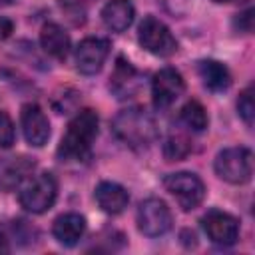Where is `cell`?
Here are the masks:
<instances>
[{
  "instance_id": "6da1fadb",
  "label": "cell",
  "mask_w": 255,
  "mask_h": 255,
  "mask_svg": "<svg viewBox=\"0 0 255 255\" xmlns=\"http://www.w3.org/2000/svg\"><path fill=\"white\" fill-rule=\"evenodd\" d=\"M98 114L90 108L80 110L68 124L66 133L58 145L60 161H86L92 153L94 139L98 135Z\"/></svg>"
},
{
  "instance_id": "7a4b0ae2",
  "label": "cell",
  "mask_w": 255,
  "mask_h": 255,
  "mask_svg": "<svg viewBox=\"0 0 255 255\" xmlns=\"http://www.w3.org/2000/svg\"><path fill=\"white\" fill-rule=\"evenodd\" d=\"M112 131L126 145H129L133 149H139V147H147L149 143L155 141V137L159 133V128H157L155 118L147 110L128 108V110H122L114 118Z\"/></svg>"
},
{
  "instance_id": "3957f363",
  "label": "cell",
  "mask_w": 255,
  "mask_h": 255,
  "mask_svg": "<svg viewBox=\"0 0 255 255\" xmlns=\"http://www.w3.org/2000/svg\"><path fill=\"white\" fill-rule=\"evenodd\" d=\"M213 169L217 177L227 183H233V185L247 183L253 175V153L243 145L225 147L215 155Z\"/></svg>"
},
{
  "instance_id": "277c9868",
  "label": "cell",
  "mask_w": 255,
  "mask_h": 255,
  "mask_svg": "<svg viewBox=\"0 0 255 255\" xmlns=\"http://www.w3.org/2000/svg\"><path fill=\"white\" fill-rule=\"evenodd\" d=\"M56 197H58V181L50 171L38 173L36 177L26 181L18 191L20 205L26 211L38 213V215L46 213L56 203Z\"/></svg>"
},
{
  "instance_id": "5b68a950",
  "label": "cell",
  "mask_w": 255,
  "mask_h": 255,
  "mask_svg": "<svg viewBox=\"0 0 255 255\" xmlns=\"http://www.w3.org/2000/svg\"><path fill=\"white\" fill-rule=\"evenodd\" d=\"M163 187L169 195L175 197L177 205L183 211H191V209L199 207L201 201L205 199V185L191 171H177V173L165 175Z\"/></svg>"
},
{
  "instance_id": "8992f818",
  "label": "cell",
  "mask_w": 255,
  "mask_h": 255,
  "mask_svg": "<svg viewBox=\"0 0 255 255\" xmlns=\"http://www.w3.org/2000/svg\"><path fill=\"white\" fill-rule=\"evenodd\" d=\"M137 40L149 54L159 56V58H167L177 52V40L173 38L171 30L155 16L143 18L137 30Z\"/></svg>"
},
{
  "instance_id": "52a82bcc",
  "label": "cell",
  "mask_w": 255,
  "mask_h": 255,
  "mask_svg": "<svg viewBox=\"0 0 255 255\" xmlns=\"http://www.w3.org/2000/svg\"><path fill=\"white\" fill-rule=\"evenodd\" d=\"M137 229L145 237H159L171 229L173 215L167 203L159 197H147L145 201L139 203L137 213H135Z\"/></svg>"
},
{
  "instance_id": "ba28073f",
  "label": "cell",
  "mask_w": 255,
  "mask_h": 255,
  "mask_svg": "<svg viewBox=\"0 0 255 255\" xmlns=\"http://www.w3.org/2000/svg\"><path fill=\"white\" fill-rule=\"evenodd\" d=\"M201 227L207 239L221 247H231L239 239V221L221 209H209L201 217Z\"/></svg>"
},
{
  "instance_id": "9c48e42d",
  "label": "cell",
  "mask_w": 255,
  "mask_h": 255,
  "mask_svg": "<svg viewBox=\"0 0 255 255\" xmlns=\"http://www.w3.org/2000/svg\"><path fill=\"white\" fill-rule=\"evenodd\" d=\"M185 92L183 76L175 68H161L151 80V100L157 110L169 108Z\"/></svg>"
},
{
  "instance_id": "30bf717a",
  "label": "cell",
  "mask_w": 255,
  "mask_h": 255,
  "mask_svg": "<svg viewBox=\"0 0 255 255\" xmlns=\"http://www.w3.org/2000/svg\"><path fill=\"white\" fill-rule=\"evenodd\" d=\"M108 54H110V42L106 38H98V36L84 38L76 48V68L86 76H94L102 70Z\"/></svg>"
},
{
  "instance_id": "8fae6325",
  "label": "cell",
  "mask_w": 255,
  "mask_h": 255,
  "mask_svg": "<svg viewBox=\"0 0 255 255\" xmlns=\"http://www.w3.org/2000/svg\"><path fill=\"white\" fill-rule=\"evenodd\" d=\"M20 124L24 137L30 145L42 147L50 139V122L38 104H24L20 112Z\"/></svg>"
},
{
  "instance_id": "7c38bea8",
  "label": "cell",
  "mask_w": 255,
  "mask_h": 255,
  "mask_svg": "<svg viewBox=\"0 0 255 255\" xmlns=\"http://www.w3.org/2000/svg\"><path fill=\"white\" fill-rule=\"evenodd\" d=\"M141 86V76L139 72L124 58H118L114 74L110 78V90L114 92V96L118 100H126V98H133L137 94Z\"/></svg>"
},
{
  "instance_id": "4fadbf2b",
  "label": "cell",
  "mask_w": 255,
  "mask_h": 255,
  "mask_svg": "<svg viewBox=\"0 0 255 255\" xmlns=\"http://www.w3.org/2000/svg\"><path fill=\"white\" fill-rule=\"evenodd\" d=\"M34 159L26 155L0 157V189L12 191L14 187H18L34 171Z\"/></svg>"
},
{
  "instance_id": "5bb4252c",
  "label": "cell",
  "mask_w": 255,
  "mask_h": 255,
  "mask_svg": "<svg viewBox=\"0 0 255 255\" xmlns=\"http://www.w3.org/2000/svg\"><path fill=\"white\" fill-rule=\"evenodd\" d=\"M94 197H96L100 209L110 215L122 213L129 203V193L126 191L124 185H120L116 181H100L94 191Z\"/></svg>"
},
{
  "instance_id": "9a60e30c",
  "label": "cell",
  "mask_w": 255,
  "mask_h": 255,
  "mask_svg": "<svg viewBox=\"0 0 255 255\" xmlns=\"http://www.w3.org/2000/svg\"><path fill=\"white\" fill-rule=\"evenodd\" d=\"M52 233H54L58 243H62L66 247H72V245H76L84 237V233H86V219H84V215L74 213V211L62 213L60 217H56V221L52 225Z\"/></svg>"
},
{
  "instance_id": "2e32d148",
  "label": "cell",
  "mask_w": 255,
  "mask_h": 255,
  "mask_svg": "<svg viewBox=\"0 0 255 255\" xmlns=\"http://www.w3.org/2000/svg\"><path fill=\"white\" fill-rule=\"evenodd\" d=\"M135 16L131 0H110L102 8V22L112 32H126Z\"/></svg>"
},
{
  "instance_id": "e0dca14e",
  "label": "cell",
  "mask_w": 255,
  "mask_h": 255,
  "mask_svg": "<svg viewBox=\"0 0 255 255\" xmlns=\"http://www.w3.org/2000/svg\"><path fill=\"white\" fill-rule=\"evenodd\" d=\"M40 46L48 56L56 60H64L70 52V36L60 24L48 22L40 30Z\"/></svg>"
},
{
  "instance_id": "ac0fdd59",
  "label": "cell",
  "mask_w": 255,
  "mask_h": 255,
  "mask_svg": "<svg viewBox=\"0 0 255 255\" xmlns=\"http://www.w3.org/2000/svg\"><path fill=\"white\" fill-rule=\"evenodd\" d=\"M197 74L203 86L211 92H225L231 86V74L227 66L217 60H201L197 64Z\"/></svg>"
},
{
  "instance_id": "d6986e66",
  "label": "cell",
  "mask_w": 255,
  "mask_h": 255,
  "mask_svg": "<svg viewBox=\"0 0 255 255\" xmlns=\"http://www.w3.org/2000/svg\"><path fill=\"white\" fill-rule=\"evenodd\" d=\"M179 118H181V122H183L189 129H193V131H203V129L209 126V116H207L203 104L197 102V100L185 102V106H183L181 112H179Z\"/></svg>"
},
{
  "instance_id": "ffe728a7",
  "label": "cell",
  "mask_w": 255,
  "mask_h": 255,
  "mask_svg": "<svg viewBox=\"0 0 255 255\" xmlns=\"http://www.w3.org/2000/svg\"><path fill=\"white\" fill-rule=\"evenodd\" d=\"M191 151V145L185 137L181 135H171L165 143H163V155L167 157V161H179L183 159L187 153Z\"/></svg>"
},
{
  "instance_id": "44dd1931",
  "label": "cell",
  "mask_w": 255,
  "mask_h": 255,
  "mask_svg": "<svg viewBox=\"0 0 255 255\" xmlns=\"http://www.w3.org/2000/svg\"><path fill=\"white\" fill-rule=\"evenodd\" d=\"M14 139H16L14 122L4 110H0V149H10L14 145Z\"/></svg>"
},
{
  "instance_id": "7402d4cb",
  "label": "cell",
  "mask_w": 255,
  "mask_h": 255,
  "mask_svg": "<svg viewBox=\"0 0 255 255\" xmlns=\"http://www.w3.org/2000/svg\"><path fill=\"white\" fill-rule=\"evenodd\" d=\"M237 112H239V116L243 118V122H245L247 126L253 124L255 104H253V90H251V88H245V90L239 94V100H237Z\"/></svg>"
},
{
  "instance_id": "603a6c76",
  "label": "cell",
  "mask_w": 255,
  "mask_h": 255,
  "mask_svg": "<svg viewBox=\"0 0 255 255\" xmlns=\"http://www.w3.org/2000/svg\"><path fill=\"white\" fill-rule=\"evenodd\" d=\"M251 26H253V10L247 8L245 12L237 14V18H235V28H237L239 32H251Z\"/></svg>"
},
{
  "instance_id": "cb8c5ba5",
  "label": "cell",
  "mask_w": 255,
  "mask_h": 255,
  "mask_svg": "<svg viewBox=\"0 0 255 255\" xmlns=\"http://www.w3.org/2000/svg\"><path fill=\"white\" fill-rule=\"evenodd\" d=\"M10 241H12V237H10L8 225L0 223V251H8L10 249Z\"/></svg>"
},
{
  "instance_id": "d4e9b609",
  "label": "cell",
  "mask_w": 255,
  "mask_h": 255,
  "mask_svg": "<svg viewBox=\"0 0 255 255\" xmlns=\"http://www.w3.org/2000/svg\"><path fill=\"white\" fill-rule=\"evenodd\" d=\"M12 32H14V24H12V20H8V18L0 16V40L8 38Z\"/></svg>"
},
{
  "instance_id": "484cf974",
  "label": "cell",
  "mask_w": 255,
  "mask_h": 255,
  "mask_svg": "<svg viewBox=\"0 0 255 255\" xmlns=\"http://www.w3.org/2000/svg\"><path fill=\"white\" fill-rule=\"evenodd\" d=\"M213 2H241V0H213Z\"/></svg>"
},
{
  "instance_id": "4316f807",
  "label": "cell",
  "mask_w": 255,
  "mask_h": 255,
  "mask_svg": "<svg viewBox=\"0 0 255 255\" xmlns=\"http://www.w3.org/2000/svg\"><path fill=\"white\" fill-rule=\"evenodd\" d=\"M8 2H10V0H0V8H2V6H6Z\"/></svg>"
}]
</instances>
